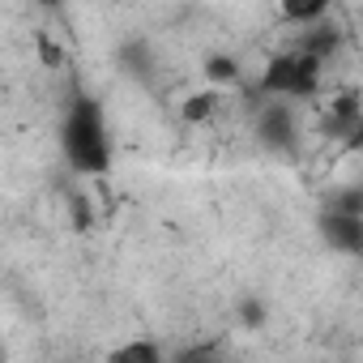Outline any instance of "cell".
<instances>
[{"mask_svg": "<svg viewBox=\"0 0 363 363\" xmlns=\"http://www.w3.org/2000/svg\"><path fill=\"white\" fill-rule=\"evenodd\" d=\"M35 5H39V9H48V13H56V9H65V5H69V0H35Z\"/></svg>", "mask_w": 363, "mask_h": 363, "instance_id": "cell-14", "label": "cell"}, {"mask_svg": "<svg viewBox=\"0 0 363 363\" xmlns=\"http://www.w3.org/2000/svg\"><path fill=\"white\" fill-rule=\"evenodd\" d=\"M244 82V73H240V60L235 56H210L206 60V86H214V90H235Z\"/></svg>", "mask_w": 363, "mask_h": 363, "instance_id": "cell-6", "label": "cell"}, {"mask_svg": "<svg viewBox=\"0 0 363 363\" xmlns=\"http://www.w3.org/2000/svg\"><path fill=\"white\" fill-rule=\"evenodd\" d=\"M329 5L333 0H278V9H282V18L286 22H320L325 13H329Z\"/></svg>", "mask_w": 363, "mask_h": 363, "instance_id": "cell-9", "label": "cell"}, {"mask_svg": "<svg viewBox=\"0 0 363 363\" xmlns=\"http://www.w3.org/2000/svg\"><path fill=\"white\" fill-rule=\"evenodd\" d=\"M320 240H325L333 252L359 257V252H363V214L342 210V206H329V210L320 214Z\"/></svg>", "mask_w": 363, "mask_h": 363, "instance_id": "cell-4", "label": "cell"}, {"mask_svg": "<svg viewBox=\"0 0 363 363\" xmlns=\"http://www.w3.org/2000/svg\"><path fill=\"white\" fill-rule=\"evenodd\" d=\"M308 26H312V35H308V39H303L299 48H303L308 56H316V60H329V56L337 52L342 35H337V30H333L329 22H308Z\"/></svg>", "mask_w": 363, "mask_h": 363, "instance_id": "cell-8", "label": "cell"}, {"mask_svg": "<svg viewBox=\"0 0 363 363\" xmlns=\"http://www.w3.org/2000/svg\"><path fill=\"white\" fill-rule=\"evenodd\" d=\"M325 133L342 145H359L363 137V107H359V94L354 90H337L329 99V111H325Z\"/></svg>", "mask_w": 363, "mask_h": 363, "instance_id": "cell-5", "label": "cell"}, {"mask_svg": "<svg viewBox=\"0 0 363 363\" xmlns=\"http://www.w3.org/2000/svg\"><path fill=\"white\" fill-rule=\"evenodd\" d=\"M240 316H244L248 329H257V325L265 320V303H261V299H244V303H240Z\"/></svg>", "mask_w": 363, "mask_h": 363, "instance_id": "cell-13", "label": "cell"}, {"mask_svg": "<svg viewBox=\"0 0 363 363\" xmlns=\"http://www.w3.org/2000/svg\"><path fill=\"white\" fill-rule=\"evenodd\" d=\"M39 60H43L48 69H60V65H65V48L52 43V35H39Z\"/></svg>", "mask_w": 363, "mask_h": 363, "instance_id": "cell-12", "label": "cell"}, {"mask_svg": "<svg viewBox=\"0 0 363 363\" xmlns=\"http://www.w3.org/2000/svg\"><path fill=\"white\" fill-rule=\"evenodd\" d=\"M111 359L116 363H158L162 359V346L158 342H124V346L111 350Z\"/></svg>", "mask_w": 363, "mask_h": 363, "instance_id": "cell-10", "label": "cell"}, {"mask_svg": "<svg viewBox=\"0 0 363 363\" xmlns=\"http://www.w3.org/2000/svg\"><path fill=\"white\" fill-rule=\"evenodd\" d=\"M73 227L77 231H90L94 227V206H90L86 193H73Z\"/></svg>", "mask_w": 363, "mask_h": 363, "instance_id": "cell-11", "label": "cell"}, {"mask_svg": "<svg viewBox=\"0 0 363 363\" xmlns=\"http://www.w3.org/2000/svg\"><path fill=\"white\" fill-rule=\"evenodd\" d=\"M257 141L274 154H291L299 145V120L286 99H261L257 111Z\"/></svg>", "mask_w": 363, "mask_h": 363, "instance_id": "cell-3", "label": "cell"}, {"mask_svg": "<svg viewBox=\"0 0 363 363\" xmlns=\"http://www.w3.org/2000/svg\"><path fill=\"white\" fill-rule=\"evenodd\" d=\"M320 82H325V60L308 56L303 48L274 52L261 65L257 82H252V103H261V99H286V103L316 99L320 94Z\"/></svg>", "mask_w": 363, "mask_h": 363, "instance_id": "cell-2", "label": "cell"}, {"mask_svg": "<svg viewBox=\"0 0 363 363\" xmlns=\"http://www.w3.org/2000/svg\"><path fill=\"white\" fill-rule=\"evenodd\" d=\"M223 107V90H214V86H206V90H197L193 99H184V107H179V116H184L189 124H206L214 111Z\"/></svg>", "mask_w": 363, "mask_h": 363, "instance_id": "cell-7", "label": "cell"}, {"mask_svg": "<svg viewBox=\"0 0 363 363\" xmlns=\"http://www.w3.org/2000/svg\"><path fill=\"white\" fill-rule=\"evenodd\" d=\"M60 154L69 162L73 175H86V179H99L111 171V158H116V145H111V124H107V111L94 94L77 90L60 116Z\"/></svg>", "mask_w": 363, "mask_h": 363, "instance_id": "cell-1", "label": "cell"}, {"mask_svg": "<svg viewBox=\"0 0 363 363\" xmlns=\"http://www.w3.org/2000/svg\"><path fill=\"white\" fill-rule=\"evenodd\" d=\"M0 359H5V329H0Z\"/></svg>", "mask_w": 363, "mask_h": 363, "instance_id": "cell-15", "label": "cell"}]
</instances>
